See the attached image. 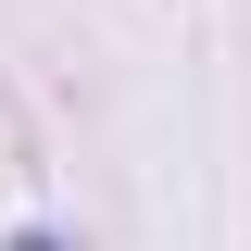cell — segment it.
Segmentation results:
<instances>
[{
    "instance_id": "1",
    "label": "cell",
    "mask_w": 251,
    "mask_h": 251,
    "mask_svg": "<svg viewBox=\"0 0 251 251\" xmlns=\"http://www.w3.org/2000/svg\"><path fill=\"white\" fill-rule=\"evenodd\" d=\"M13 251H50V239H38V226H25V239H13Z\"/></svg>"
}]
</instances>
